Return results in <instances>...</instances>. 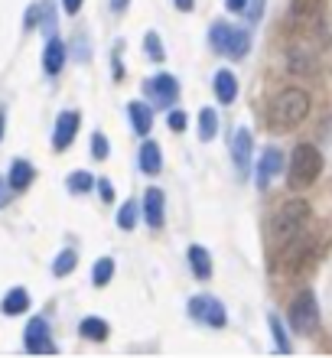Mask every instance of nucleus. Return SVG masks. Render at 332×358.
<instances>
[{
    "mask_svg": "<svg viewBox=\"0 0 332 358\" xmlns=\"http://www.w3.org/2000/svg\"><path fill=\"white\" fill-rule=\"evenodd\" d=\"M98 192H101V199H105V202H114V186L108 182V179H98Z\"/></svg>",
    "mask_w": 332,
    "mask_h": 358,
    "instance_id": "473e14b6",
    "label": "nucleus"
},
{
    "mask_svg": "<svg viewBox=\"0 0 332 358\" xmlns=\"http://www.w3.org/2000/svg\"><path fill=\"white\" fill-rule=\"evenodd\" d=\"M127 117H131V124H133V131L137 134H150V127H153V111L147 108L143 101H133L131 108H127Z\"/></svg>",
    "mask_w": 332,
    "mask_h": 358,
    "instance_id": "f3484780",
    "label": "nucleus"
},
{
    "mask_svg": "<svg viewBox=\"0 0 332 358\" xmlns=\"http://www.w3.org/2000/svg\"><path fill=\"white\" fill-rule=\"evenodd\" d=\"M267 322H270V332H274V342H277V352H290V339H287L284 332V322H280V316H267Z\"/></svg>",
    "mask_w": 332,
    "mask_h": 358,
    "instance_id": "cd10ccee",
    "label": "nucleus"
},
{
    "mask_svg": "<svg viewBox=\"0 0 332 358\" xmlns=\"http://www.w3.org/2000/svg\"><path fill=\"white\" fill-rule=\"evenodd\" d=\"M306 222H310V202H303V199L284 202L270 218V241H274V248H284L290 238L300 235Z\"/></svg>",
    "mask_w": 332,
    "mask_h": 358,
    "instance_id": "f03ea898",
    "label": "nucleus"
},
{
    "mask_svg": "<svg viewBox=\"0 0 332 358\" xmlns=\"http://www.w3.org/2000/svg\"><path fill=\"white\" fill-rule=\"evenodd\" d=\"M7 202H10V182L0 179V206H7Z\"/></svg>",
    "mask_w": 332,
    "mask_h": 358,
    "instance_id": "4c0bfd02",
    "label": "nucleus"
},
{
    "mask_svg": "<svg viewBox=\"0 0 332 358\" xmlns=\"http://www.w3.org/2000/svg\"><path fill=\"white\" fill-rule=\"evenodd\" d=\"M111 7L114 10H124V7H127V0H111Z\"/></svg>",
    "mask_w": 332,
    "mask_h": 358,
    "instance_id": "ea45409f",
    "label": "nucleus"
},
{
    "mask_svg": "<svg viewBox=\"0 0 332 358\" xmlns=\"http://www.w3.org/2000/svg\"><path fill=\"white\" fill-rule=\"evenodd\" d=\"M261 13H264V0H254V3H251V10H247V17H251V23H254V20L261 17Z\"/></svg>",
    "mask_w": 332,
    "mask_h": 358,
    "instance_id": "f704fd0d",
    "label": "nucleus"
},
{
    "mask_svg": "<svg viewBox=\"0 0 332 358\" xmlns=\"http://www.w3.org/2000/svg\"><path fill=\"white\" fill-rule=\"evenodd\" d=\"M143 49H147V56L157 59V62H163V56H166V52H163V43H160V36H157V33H147V36H143Z\"/></svg>",
    "mask_w": 332,
    "mask_h": 358,
    "instance_id": "c756f323",
    "label": "nucleus"
},
{
    "mask_svg": "<svg viewBox=\"0 0 332 358\" xmlns=\"http://www.w3.org/2000/svg\"><path fill=\"white\" fill-rule=\"evenodd\" d=\"M92 157H95V160H105L108 157V137L105 134H95V137H92Z\"/></svg>",
    "mask_w": 332,
    "mask_h": 358,
    "instance_id": "7c9ffc66",
    "label": "nucleus"
},
{
    "mask_svg": "<svg viewBox=\"0 0 332 358\" xmlns=\"http://www.w3.org/2000/svg\"><path fill=\"white\" fill-rule=\"evenodd\" d=\"M163 189L150 186L147 192H143V218H147V225L150 228H163V218H166V212H163Z\"/></svg>",
    "mask_w": 332,
    "mask_h": 358,
    "instance_id": "9b49d317",
    "label": "nucleus"
},
{
    "mask_svg": "<svg viewBox=\"0 0 332 358\" xmlns=\"http://www.w3.org/2000/svg\"><path fill=\"white\" fill-rule=\"evenodd\" d=\"M251 147H254L251 131H247V127H238L235 137H231V160H235L238 173H247V166H251Z\"/></svg>",
    "mask_w": 332,
    "mask_h": 358,
    "instance_id": "9d476101",
    "label": "nucleus"
},
{
    "mask_svg": "<svg viewBox=\"0 0 332 358\" xmlns=\"http://www.w3.org/2000/svg\"><path fill=\"white\" fill-rule=\"evenodd\" d=\"M189 264H192V273H196L199 280H209L212 277V257H209V251H205L202 245L189 248Z\"/></svg>",
    "mask_w": 332,
    "mask_h": 358,
    "instance_id": "a211bd4d",
    "label": "nucleus"
},
{
    "mask_svg": "<svg viewBox=\"0 0 332 358\" xmlns=\"http://www.w3.org/2000/svg\"><path fill=\"white\" fill-rule=\"evenodd\" d=\"M323 3L326 0H290V13H294V20H313L319 17Z\"/></svg>",
    "mask_w": 332,
    "mask_h": 358,
    "instance_id": "4be33fe9",
    "label": "nucleus"
},
{
    "mask_svg": "<svg viewBox=\"0 0 332 358\" xmlns=\"http://www.w3.org/2000/svg\"><path fill=\"white\" fill-rule=\"evenodd\" d=\"M111 277H114V261L111 257H101L95 264V271H92V283H95V287H105V283H111Z\"/></svg>",
    "mask_w": 332,
    "mask_h": 358,
    "instance_id": "393cba45",
    "label": "nucleus"
},
{
    "mask_svg": "<svg viewBox=\"0 0 332 358\" xmlns=\"http://www.w3.org/2000/svg\"><path fill=\"white\" fill-rule=\"evenodd\" d=\"M225 7L231 10V13H241V10L247 7V0H225Z\"/></svg>",
    "mask_w": 332,
    "mask_h": 358,
    "instance_id": "e433bc0d",
    "label": "nucleus"
},
{
    "mask_svg": "<svg viewBox=\"0 0 332 358\" xmlns=\"http://www.w3.org/2000/svg\"><path fill=\"white\" fill-rule=\"evenodd\" d=\"M280 170H284V153L277 150V147H267V150L261 153V163H257V189L270 186V179Z\"/></svg>",
    "mask_w": 332,
    "mask_h": 358,
    "instance_id": "6e6552de",
    "label": "nucleus"
},
{
    "mask_svg": "<svg viewBox=\"0 0 332 358\" xmlns=\"http://www.w3.org/2000/svg\"><path fill=\"white\" fill-rule=\"evenodd\" d=\"M78 124H82V117H78L75 111H62L56 117V131H52V147L56 150H68V143L75 141L78 134Z\"/></svg>",
    "mask_w": 332,
    "mask_h": 358,
    "instance_id": "0eeeda50",
    "label": "nucleus"
},
{
    "mask_svg": "<svg viewBox=\"0 0 332 358\" xmlns=\"http://www.w3.org/2000/svg\"><path fill=\"white\" fill-rule=\"evenodd\" d=\"M39 10H43V7H29L27 10V20H23V27H27V29H33L39 23Z\"/></svg>",
    "mask_w": 332,
    "mask_h": 358,
    "instance_id": "72a5a7b5",
    "label": "nucleus"
},
{
    "mask_svg": "<svg viewBox=\"0 0 332 358\" xmlns=\"http://www.w3.org/2000/svg\"><path fill=\"white\" fill-rule=\"evenodd\" d=\"M137 215H140V206H137V202H124L121 212H117V228L131 231V228L137 225Z\"/></svg>",
    "mask_w": 332,
    "mask_h": 358,
    "instance_id": "b1692460",
    "label": "nucleus"
},
{
    "mask_svg": "<svg viewBox=\"0 0 332 358\" xmlns=\"http://www.w3.org/2000/svg\"><path fill=\"white\" fill-rule=\"evenodd\" d=\"M78 329H82V336H85V339H92V342H105L108 339V322L105 320H98V316H88V320H82V326H78Z\"/></svg>",
    "mask_w": 332,
    "mask_h": 358,
    "instance_id": "412c9836",
    "label": "nucleus"
},
{
    "mask_svg": "<svg viewBox=\"0 0 332 358\" xmlns=\"http://www.w3.org/2000/svg\"><path fill=\"white\" fill-rule=\"evenodd\" d=\"M306 114H310V94L303 88H284L267 108V121L274 131H290L306 121Z\"/></svg>",
    "mask_w": 332,
    "mask_h": 358,
    "instance_id": "f257e3e1",
    "label": "nucleus"
},
{
    "mask_svg": "<svg viewBox=\"0 0 332 358\" xmlns=\"http://www.w3.org/2000/svg\"><path fill=\"white\" fill-rule=\"evenodd\" d=\"M27 306H29V293L23 290V287H13V290L3 296V303H0V310L7 313V316H20Z\"/></svg>",
    "mask_w": 332,
    "mask_h": 358,
    "instance_id": "aec40b11",
    "label": "nucleus"
},
{
    "mask_svg": "<svg viewBox=\"0 0 332 358\" xmlns=\"http://www.w3.org/2000/svg\"><path fill=\"white\" fill-rule=\"evenodd\" d=\"M147 88H150L153 101L160 104V108H170V104L176 101V98H180V82H176L173 76H157Z\"/></svg>",
    "mask_w": 332,
    "mask_h": 358,
    "instance_id": "f8f14e48",
    "label": "nucleus"
},
{
    "mask_svg": "<svg viewBox=\"0 0 332 358\" xmlns=\"http://www.w3.org/2000/svg\"><path fill=\"white\" fill-rule=\"evenodd\" d=\"M215 98H219L222 104H231L238 98V78H235V72H228V69L215 72Z\"/></svg>",
    "mask_w": 332,
    "mask_h": 358,
    "instance_id": "2eb2a0df",
    "label": "nucleus"
},
{
    "mask_svg": "<svg viewBox=\"0 0 332 358\" xmlns=\"http://www.w3.org/2000/svg\"><path fill=\"white\" fill-rule=\"evenodd\" d=\"M75 264H78L75 251H62V255L56 257V264H52V273H56V277H66V273L75 271Z\"/></svg>",
    "mask_w": 332,
    "mask_h": 358,
    "instance_id": "a878e982",
    "label": "nucleus"
},
{
    "mask_svg": "<svg viewBox=\"0 0 332 358\" xmlns=\"http://www.w3.org/2000/svg\"><path fill=\"white\" fill-rule=\"evenodd\" d=\"M62 66H66V46H62L56 36H49L46 52H43V69H46L49 76H59Z\"/></svg>",
    "mask_w": 332,
    "mask_h": 358,
    "instance_id": "4468645a",
    "label": "nucleus"
},
{
    "mask_svg": "<svg viewBox=\"0 0 332 358\" xmlns=\"http://www.w3.org/2000/svg\"><path fill=\"white\" fill-rule=\"evenodd\" d=\"M189 316L192 320L205 322V326H215V329H222L228 322L225 316V306H222L215 296H192L189 300Z\"/></svg>",
    "mask_w": 332,
    "mask_h": 358,
    "instance_id": "423d86ee",
    "label": "nucleus"
},
{
    "mask_svg": "<svg viewBox=\"0 0 332 358\" xmlns=\"http://www.w3.org/2000/svg\"><path fill=\"white\" fill-rule=\"evenodd\" d=\"M23 345H27V352H56V345H52V339H49V326L46 320H33L27 326V336H23Z\"/></svg>",
    "mask_w": 332,
    "mask_h": 358,
    "instance_id": "1a4fd4ad",
    "label": "nucleus"
},
{
    "mask_svg": "<svg viewBox=\"0 0 332 358\" xmlns=\"http://www.w3.org/2000/svg\"><path fill=\"white\" fill-rule=\"evenodd\" d=\"M33 179H36V166L27 160H13V166H10V189H17V192H23L27 186H33Z\"/></svg>",
    "mask_w": 332,
    "mask_h": 358,
    "instance_id": "ddd939ff",
    "label": "nucleus"
},
{
    "mask_svg": "<svg viewBox=\"0 0 332 358\" xmlns=\"http://www.w3.org/2000/svg\"><path fill=\"white\" fill-rule=\"evenodd\" d=\"M176 7H180V10H192V7H196V0H176Z\"/></svg>",
    "mask_w": 332,
    "mask_h": 358,
    "instance_id": "58836bf2",
    "label": "nucleus"
},
{
    "mask_svg": "<svg viewBox=\"0 0 332 358\" xmlns=\"http://www.w3.org/2000/svg\"><path fill=\"white\" fill-rule=\"evenodd\" d=\"M95 186V176L85 170H75V173H68V189L72 192H88V189Z\"/></svg>",
    "mask_w": 332,
    "mask_h": 358,
    "instance_id": "bb28decb",
    "label": "nucleus"
},
{
    "mask_svg": "<svg viewBox=\"0 0 332 358\" xmlns=\"http://www.w3.org/2000/svg\"><path fill=\"white\" fill-rule=\"evenodd\" d=\"M290 326H294L300 336H313L316 326H319V306H316L313 290H300L290 303Z\"/></svg>",
    "mask_w": 332,
    "mask_h": 358,
    "instance_id": "20e7f679",
    "label": "nucleus"
},
{
    "mask_svg": "<svg viewBox=\"0 0 332 358\" xmlns=\"http://www.w3.org/2000/svg\"><path fill=\"white\" fill-rule=\"evenodd\" d=\"M219 134V114L212 111V108H202L199 111V137L202 141H212Z\"/></svg>",
    "mask_w": 332,
    "mask_h": 358,
    "instance_id": "5701e85b",
    "label": "nucleus"
},
{
    "mask_svg": "<svg viewBox=\"0 0 332 358\" xmlns=\"http://www.w3.org/2000/svg\"><path fill=\"white\" fill-rule=\"evenodd\" d=\"M62 3H66V13H72V17H75L78 10H82V3H85V0H62Z\"/></svg>",
    "mask_w": 332,
    "mask_h": 358,
    "instance_id": "c9c22d12",
    "label": "nucleus"
},
{
    "mask_svg": "<svg viewBox=\"0 0 332 358\" xmlns=\"http://www.w3.org/2000/svg\"><path fill=\"white\" fill-rule=\"evenodd\" d=\"M247 49H251V36L245 29H231L228 33V43H225V56L228 59H245Z\"/></svg>",
    "mask_w": 332,
    "mask_h": 358,
    "instance_id": "6ab92c4d",
    "label": "nucleus"
},
{
    "mask_svg": "<svg viewBox=\"0 0 332 358\" xmlns=\"http://www.w3.org/2000/svg\"><path fill=\"white\" fill-rule=\"evenodd\" d=\"M323 173V153L316 150L313 143H300L290 153V166H287V182L290 189H306L313 186Z\"/></svg>",
    "mask_w": 332,
    "mask_h": 358,
    "instance_id": "7ed1b4c3",
    "label": "nucleus"
},
{
    "mask_svg": "<svg viewBox=\"0 0 332 358\" xmlns=\"http://www.w3.org/2000/svg\"><path fill=\"white\" fill-rule=\"evenodd\" d=\"M0 141H3V114H0Z\"/></svg>",
    "mask_w": 332,
    "mask_h": 358,
    "instance_id": "a19ab883",
    "label": "nucleus"
},
{
    "mask_svg": "<svg viewBox=\"0 0 332 358\" xmlns=\"http://www.w3.org/2000/svg\"><path fill=\"white\" fill-rule=\"evenodd\" d=\"M186 124H189V117H186V111H170V131H173V134L186 131Z\"/></svg>",
    "mask_w": 332,
    "mask_h": 358,
    "instance_id": "2f4dec72",
    "label": "nucleus"
},
{
    "mask_svg": "<svg viewBox=\"0 0 332 358\" xmlns=\"http://www.w3.org/2000/svg\"><path fill=\"white\" fill-rule=\"evenodd\" d=\"M228 33H231V27H225V23H215L209 33V43L215 52H225V43H228Z\"/></svg>",
    "mask_w": 332,
    "mask_h": 358,
    "instance_id": "c85d7f7f",
    "label": "nucleus"
},
{
    "mask_svg": "<svg viewBox=\"0 0 332 358\" xmlns=\"http://www.w3.org/2000/svg\"><path fill=\"white\" fill-rule=\"evenodd\" d=\"M280 264H284V271L287 273H300L310 261H313V255H316V241L306 231H300L296 238H290L284 248H280Z\"/></svg>",
    "mask_w": 332,
    "mask_h": 358,
    "instance_id": "39448f33",
    "label": "nucleus"
},
{
    "mask_svg": "<svg viewBox=\"0 0 332 358\" xmlns=\"http://www.w3.org/2000/svg\"><path fill=\"white\" fill-rule=\"evenodd\" d=\"M160 166H163L160 143L147 141V143H143V147H140V170L147 173V176H157V173H160Z\"/></svg>",
    "mask_w": 332,
    "mask_h": 358,
    "instance_id": "dca6fc26",
    "label": "nucleus"
}]
</instances>
